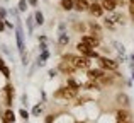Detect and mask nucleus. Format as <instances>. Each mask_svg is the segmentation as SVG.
I'll list each match as a JSON object with an SVG mask.
<instances>
[{
	"mask_svg": "<svg viewBox=\"0 0 134 123\" xmlns=\"http://www.w3.org/2000/svg\"><path fill=\"white\" fill-rule=\"evenodd\" d=\"M63 60H68L75 68H80V70H90V58L88 57H83V55H65Z\"/></svg>",
	"mask_w": 134,
	"mask_h": 123,
	"instance_id": "nucleus-1",
	"label": "nucleus"
},
{
	"mask_svg": "<svg viewBox=\"0 0 134 123\" xmlns=\"http://www.w3.org/2000/svg\"><path fill=\"white\" fill-rule=\"evenodd\" d=\"M76 94H78V89H73V87L66 86V87H59L54 96L59 97V99H73V97H76Z\"/></svg>",
	"mask_w": 134,
	"mask_h": 123,
	"instance_id": "nucleus-2",
	"label": "nucleus"
},
{
	"mask_svg": "<svg viewBox=\"0 0 134 123\" xmlns=\"http://www.w3.org/2000/svg\"><path fill=\"white\" fill-rule=\"evenodd\" d=\"M76 50L80 51V55H83V57H88V58H98L97 51L93 50V48H90L88 45H85L83 41H80L78 45H76Z\"/></svg>",
	"mask_w": 134,
	"mask_h": 123,
	"instance_id": "nucleus-3",
	"label": "nucleus"
},
{
	"mask_svg": "<svg viewBox=\"0 0 134 123\" xmlns=\"http://www.w3.org/2000/svg\"><path fill=\"white\" fill-rule=\"evenodd\" d=\"M98 65H100L102 70H117L119 63L112 58H107V57H98Z\"/></svg>",
	"mask_w": 134,
	"mask_h": 123,
	"instance_id": "nucleus-4",
	"label": "nucleus"
},
{
	"mask_svg": "<svg viewBox=\"0 0 134 123\" xmlns=\"http://www.w3.org/2000/svg\"><path fill=\"white\" fill-rule=\"evenodd\" d=\"M88 12L92 14V16H95V17H100L102 14H104V7H102V3H98V2H92L90 3V7H88Z\"/></svg>",
	"mask_w": 134,
	"mask_h": 123,
	"instance_id": "nucleus-5",
	"label": "nucleus"
},
{
	"mask_svg": "<svg viewBox=\"0 0 134 123\" xmlns=\"http://www.w3.org/2000/svg\"><path fill=\"white\" fill-rule=\"evenodd\" d=\"M82 41H83L85 45H88L90 48H97V46H98V36H97V34H93V36L85 34V36L82 38Z\"/></svg>",
	"mask_w": 134,
	"mask_h": 123,
	"instance_id": "nucleus-6",
	"label": "nucleus"
},
{
	"mask_svg": "<svg viewBox=\"0 0 134 123\" xmlns=\"http://www.w3.org/2000/svg\"><path fill=\"white\" fill-rule=\"evenodd\" d=\"M105 75V72L102 68H90L88 70V77L90 80H102V77Z\"/></svg>",
	"mask_w": 134,
	"mask_h": 123,
	"instance_id": "nucleus-7",
	"label": "nucleus"
},
{
	"mask_svg": "<svg viewBox=\"0 0 134 123\" xmlns=\"http://www.w3.org/2000/svg\"><path fill=\"white\" fill-rule=\"evenodd\" d=\"M102 7L107 12H114L115 7H117V0H102Z\"/></svg>",
	"mask_w": 134,
	"mask_h": 123,
	"instance_id": "nucleus-8",
	"label": "nucleus"
},
{
	"mask_svg": "<svg viewBox=\"0 0 134 123\" xmlns=\"http://www.w3.org/2000/svg\"><path fill=\"white\" fill-rule=\"evenodd\" d=\"M88 7H90L88 0H76L75 2V10H78V12H85V10H88Z\"/></svg>",
	"mask_w": 134,
	"mask_h": 123,
	"instance_id": "nucleus-9",
	"label": "nucleus"
},
{
	"mask_svg": "<svg viewBox=\"0 0 134 123\" xmlns=\"http://www.w3.org/2000/svg\"><path fill=\"white\" fill-rule=\"evenodd\" d=\"M59 70H61V72H65V73H73V72H75V67H73L71 65V63H70V62H66V60H63L61 63H59Z\"/></svg>",
	"mask_w": 134,
	"mask_h": 123,
	"instance_id": "nucleus-10",
	"label": "nucleus"
},
{
	"mask_svg": "<svg viewBox=\"0 0 134 123\" xmlns=\"http://www.w3.org/2000/svg\"><path fill=\"white\" fill-rule=\"evenodd\" d=\"M127 118H129V113L126 110H119L117 115H115V120H117V123H127Z\"/></svg>",
	"mask_w": 134,
	"mask_h": 123,
	"instance_id": "nucleus-11",
	"label": "nucleus"
},
{
	"mask_svg": "<svg viewBox=\"0 0 134 123\" xmlns=\"http://www.w3.org/2000/svg\"><path fill=\"white\" fill-rule=\"evenodd\" d=\"M61 9L63 10H71V9H75V0H61Z\"/></svg>",
	"mask_w": 134,
	"mask_h": 123,
	"instance_id": "nucleus-12",
	"label": "nucleus"
},
{
	"mask_svg": "<svg viewBox=\"0 0 134 123\" xmlns=\"http://www.w3.org/2000/svg\"><path fill=\"white\" fill-rule=\"evenodd\" d=\"M15 121V115H14L12 110H7L5 111V123H14Z\"/></svg>",
	"mask_w": 134,
	"mask_h": 123,
	"instance_id": "nucleus-13",
	"label": "nucleus"
},
{
	"mask_svg": "<svg viewBox=\"0 0 134 123\" xmlns=\"http://www.w3.org/2000/svg\"><path fill=\"white\" fill-rule=\"evenodd\" d=\"M5 92H7V104L12 103V96H14V87L12 86H7L5 87Z\"/></svg>",
	"mask_w": 134,
	"mask_h": 123,
	"instance_id": "nucleus-14",
	"label": "nucleus"
},
{
	"mask_svg": "<svg viewBox=\"0 0 134 123\" xmlns=\"http://www.w3.org/2000/svg\"><path fill=\"white\" fill-rule=\"evenodd\" d=\"M17 45H19V50H20V53L24 51V45H22V31H17Z\"/></svg>",
	"mask_w": 134,
	"mask_h": 123,
	"instance_id": "nucleus-15",
	"label": "nucleus"
},
{
	"mask_svg": "<svg viewBox=\"0 0 134 123\" xmlns=\"http://www.w3.org/2000/svg\"><path fill=\"white\" fill-rule=\"evenodd\" d=\"M117 101L122 104V106H127V104H129V99H127V96H126V94H119V96H117Z\"/></svg>",
	"mask_w": 134,
	"mask_h": 123,
	"instance_id": "nucleus-16",
	"label": "nucleus"
},
{
	"mask_svg": "<svg viewBox=\"0 0 134 123\" xmlns=\"http://www.w3.org/2000/svg\"><path fill=\"white\" fill-rule=\"evenodd\" d=\"M34 17H36V22L39 24V26H41V24H44V17H43V14H41L39 10L36 12V16H34Z\"/></svg>",
	"mask_w": 134,
	"mask_h": 123,
	"instance_id": "nucleus-17",
	"label": "nucleus"
},
{
	"mask_svg": "<svg viewBox=\"0 0 134 123\" xmlns=\"http://www.w3.org/2000/svg\"><path fill=\"white\" fill-rule=\"evenodd\" d=\"M87 89H100V86L97 84V80H90V82L87 84Z\"/></svg>",
	"mask_w": 134,
	"mask_h": 123,
	"instance_id": "nucleus-18",
	"label": "nucleus"
},
{
	"mask_svg": "<svg viewBox=\"0 0 134 123\" xmlns=\"http://www.w3.org/2000/svg\"><path fill=\"white\" fill-rule=\"evenodd\" d=\"M68 41H70V38L66 36V34H61V36H59V45H68Z\"/></svg>",
	"mask_w": 134,
	"mask_h": 123,
	"instance_id": "nucleus-19",
	"label": "nucleus"
},
{
	"mask_svg": "<svg viewBox=\"0 0 134 123\" xmlns=\"http://www.w3.org/2000/svg\"><path fill=\"white\" fill-rule=\"evenodd\" d=\"M129 14H131V17L134 19V0H129Z\"/></svg>",
	"mask_w": 134,
	"mask_h": 123,
	"instance_id": "nucleus-20",
	"label": "nucleus"
},
{
	"mask_svg": "<svg viewBox=\"0 0 134 123\" xmlns=\"http://www.w3.org/2000/svg\"><path fill=\"white\" fill-rule=\"evenodd\" d=\"M90 27H92V29L95 31V34H97V36H98V34H100V27H98V26H97V24H95V22H90Z\"/></svg>",
	"mask_w": 134,
	"mask_h": 123,
	"instance_id": "nucleus-21",
	"label": "nucleus"
},
{
	"mask_svg": "<svg viewBox=\"0 0 134 123\" xmlns=\"http://www.w3.org/2000/svg\"><path fill=\"white\" fill-rule=\"evenodd\" d=\"M56 120V115H48V116H46V121L44 123H53Z\"/></svg>",
	"mask_w": 134,
	"mask_h": 123,
	"instance_id": "nucleus-22",
	"label": "nucleus"
},
{
	"mask_svg": "<svg viewBox=\"0 0 134 123\" xmlns=\"http://www.w3.org/2000/svg\"><path fill=\"white\" fill-rule=\"evenodd\" d=\"M26 7H27V2H26V0H20V2H19V9L26 10Z\"/></svg>",
	"mask_w": 134,
	"mask_h": 123,
	"instance_id": "nucleus-23",
	"label": "nucleus"
},
{
	"mask_svg": "<svg viewBox=\"0 0 134 123\" xmlns=\"http://www.w3.org/2000/svg\"><path fill=\"white\" fill-rule=\"evenodd\" d=\"M0 70H2V73H3V75H5V77H10V70L7 68V67H2V68H0Z\"/></svg>",
	"mask_w": 134,
	"mask_h": 123,
	"instance_id": "nucleus-24",
	"label": "nucleus"
},
{
	"mask_svg": "<svg viewBox=\"0 0 134 123\" xmlns=\"http://www.w3.org/2000/svg\"><path fill=\"white\" fill-rule=\"evenodd\" d=\"M68 86H70V87H73V89H80V86L75 82V80H70V82H68Z\"/></svg>",
	"mask_w": 134,
	"mask_h": 123,
	"instance_id": "nucleus-25",
	"label": "nucleus"
},
{
	"mask_svg": "<svg viewBox=\"0 0 134 123\" xmlns=\"http://www.w3.org/2000/svg\"><path fill=\"white\" fill-rule=\"evenodd\" d=\"M20 116H22L24 120H27V118H29V113H27L26 110H20Z\"/></svg>",
	"mask_w": 134,
	"mask_h": 123,
	"instance_id": "nucleus-26",
	"label": "nucleus"
},
{
	"mask_svg": "<svg viewBox=\"0 0 134 123\" xmlns=\"http://www.w3.org/2000/svg\"><path fill=\"white\" fill-rule=\"evenodd\" d=\"M105 26L107 27H114V21L112 19H105Z\"/></svg>",
	"mask_w": 134,
	"mask_h": 123,
	"instance_id": "nucleus-27",
	"label": "nucleus"
},
{
	"mask_svg": "<svg viewBox=\"0 0 134 123\" xmlns=\"http://www.w3.org/2000/svg\"><path fill=\"white\" fill-rule=\"evenodd\" d=\"M39 111H41V106H34V110H32L34 115H39Z\"/></svg>",
	"mask_w": 134,
	"mask_h": 123,
	"instance_id": "nucleus-28",
	"label": "nucleus"
},
{
	"mask_svg": "<svg viewBox=\"0 0 134 123\" xmlns=\"http://www.w3.org/2000/svg\"><path fill=\"white\" fill-rule=\"evenodd\" d=\"M56 75V70H49V77H54Z\"/></svg>",
	"mask_w": 134,
	"mask_h": 123,
	"instance_id": "nucleus-29",
	"label": "nucleus"
},
{
	"mask_svg": "<svg viewBox=\"0 0 134 123\" xmlns=\"http://www.w3.org/2000/svg\"><path fill=\"white\" fill-rule=\"evenodd\" d=\"M29 2L32 3V5H36V3H37V0H29Z\"/></svg>",
	"mask_w": 134,
	"mask_h": 123,
	"instance_id": "nucleus-30",
	"label": "nucleus"
},
{
	"mask_svg": "<svg viewBox=\"0 0 134 123\" xmlns=\"http://www.w3.org/2000/svg\"><path fill=\"white\" fill-rule=\"evenodd\" d=\"M2 67H5V65H3V62H2V58H0V68H2Z\"/></svg>",
	"mask_w": 134,
	"mask_h": 123,
	"instance_id": "nucleus-31",
	"label": "nucleus"
},
{
	"mask_svg": "<svg viewBox=\"0 0 134 123\" xmlns=\"http://www.w3.org/2000/svg\"><path fill=\"white\" fill-rule=\"evenodd\" d=\"M0 29H3V24L2 22H0Z\"/></svg>",
	"mask_w": 134,
	"mask_h": 123,
	"instance_id": "nucleus-32",
	"label": "nucleus"
},
{
	"mask_svg": "<svg viewBox=\"0 0 134 123\" xmlns=\"http://www.w3.org/2000/svg\"><path fill=\"white\" fill-rule=\"evenodd\" d=\"M127 123H131V121H127Z\"/></svg>",
	"mask_w": 134,
	"mask_h": 123,
	"instance_id": "nucleus-33",
	"label": "nucleus"
}]
</instances>
